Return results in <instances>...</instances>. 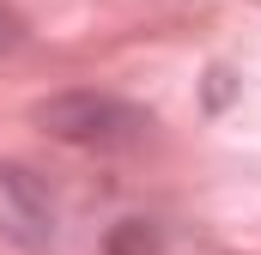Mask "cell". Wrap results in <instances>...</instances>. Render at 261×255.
<instances>
[{"label": "cell", "instance_id": "cell-1", "mask_svg": "<svg viewBox=\"0 0 261 255\" xmlns=\"http://www.w3.org/2000/svg\"><path fill=\"white\" fill-rule=\"evenodd\" d=\"M37 122L49 128L67 146H91V152H122V146H140L152 134V116L128 104V97H110V91H67V97H49L37 104Z\"/></svg>", "mask_w": 261, "mask_h": 255}, {"label": "cell", "instance_id": "cell-4", "mask_svg": "<svg viewBox=\"0 0 261 255\" xmlns=\"http://www.w3.org/2000/svg\"><path fill=\"white\" fill-rule=\"evenodd\" d=\"M6 49H18V12L0 6V55H6Z\"/></svg>", "mask_w": 261, "mask_h": 255}, {"label": "cell", "instance_id": "cell-3", "mask_svg": "<svg viewBox=\"0 0 261 255\" xmlns=\"http://www.w3.org/2000/svg\"><path fill=\"white\" fill-rule=\"evenodd\" d=\"M110 255H164V237L152 219H122L110 231Z\"/></svg>", "mask_w": 261, "mask_h": 255}, {"label": "cell", "instance_id": "cell-2", "mask_svg": "<svg viewBox=\"0 0 261 255\" xmlns=\"http://www.w3.org/2000/svg\"><path fill=\"white\" fill-rule=\"evenodd\" d=\"M0 237H12L18 249H43V243L55 237L49 189H43L24 164H0Z\"/></svg>", "mask_w": 261, "mask_h": 255}]
</instances>
